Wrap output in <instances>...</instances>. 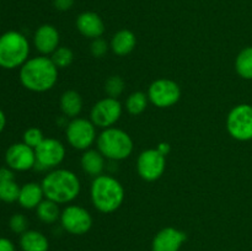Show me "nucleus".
Here are the masks:
<instances>
[{"instance_id":"obj_1","label":"nucleus","mask_w":252,"mask_h":251,"mask_svg":"<svg viewBox=\"0 0 252 251\" xmlns=\"http://www.w3.org/2000/svg\"><path fill=\"white\" fill-rule=\"evenodd\" d=\"M58 68L46 56L27 59L20 68V81L25 89L33 93H46L56 85Z\"/></svg>"},{"instance_id":"obj_2","label":"nucleus","mask_w":252,"mask_h":251,"mask_svg":"<svg viewBox=\"0 0 252 251\" xmlns=\"http://www.w3.org/2000/svg\"><path fill=\"white\" fill-rule=\"evenodd\" d=\"M41 185L44 197L58 204L73 202L81 189L78 175L66 169L52 170L43 177Z\"/></svg>"},{"instance_id":"obj_3","label":"nucleus","mask_w":252,"mask_h":251,"mask_svg":"<svg viewBox=\"0 0 252 251\" xmlns=\"http://www.w3.org/2000/svg\"><path fill=\"white\" fill-rule=\"evenodd\" d=\"M91 202L98 212L113 213L125 201V188L122 184L110 175H98L94 179L90 188Z\"/></svg>"},{"instance_id":"obj_4","label":"nucleus","mask_w":252,"mask_h":251,"mask_svg":"<svg viewBox=\"0 0 252 251\" xmlns=\"http://www.w3.org/2000/svg\"><path fill=\"white\" fill-rule=\"evenodd\" d=\"M30 43L17 31H7L0 36V66L4 69L21 68L29 59Z\"/></svg>"},{"instance_id":"obj_5","label":"nucleus","mask_w":252,"mask_h":251,"mask_svg":"<svg viewBox=\"0 0 252 251\" xmlns=\"http://www.w3.org/2000/svg\"><path fill=\"white\" fill-rule=\"evenodd\" d=\"M96 142L98 152L105 157L115 161L129 157L134 148L130 135L123 129L116 127L103 129L98 134Z\"/></svg>"},{"instance_id":"obj_6","label":"nucleus","mask_w":252,"mask_h":251,"mask_svg":"<svg viewBox=\"0 0 252 251\" xmlns=\"http://www.w3.org/2000/svg\"><path fill=\"white\" fill-rule=\"evenodd\" d=\"M226 130L234 139L248 142L252 139V106L240 103L234 106L226 116Z\"/></svg>"},{"instance_id":"obj_7","label":"nucleus","mask_w":252,"mask_h":251,"mask_svg":"<svg viewBox=\"0 0 252 251\" xmlns=\"http://www.w3.org/2000/svg\"><path fill=\"white\" fill-rule=\"evenodd\" d=\"M69 145L76 150H88L97 139L96 126L91 120L76 117L68 123L65 129Z\"/></svg>"},{"instance_id":"obj_8","label":"nucleus","mask_w":252,"mask_h":251,"mask_svg":"<svg viewBox=\"0 0 252 251\" xmlns=\"http://www.w3.org/2000/svg\"><path fill=\"white\" fill-rule=\"evenodd\" d=\"M148 98L159 108H167L176 105L181 98V89L171 79H157L148 89Z\"/></svg>"},{"instance_id":"obj_9","label":"nucleus","mask_w":252,"mask_h":251,"mask_svg":"<svg viewBox=\"0 0 252 251\" xmlns=\"http://www.w3.org/2000/svg\"><path fill=\"white\" fill-rule=\"evenodd\" d=\"M166 169V157L158 149H147L137 159V171L144 181L153 182L159 180Z\"/></svg>"},{"instance_id":"obj_10","label":"nucleus","mask_w":252,"mask_h":251,"mask_svg":"<svg viewBox=\"0 0 252 251\" xmlns=\"http://www.w3.org/2000/svg\"><path fill=\"white\" fill-rule=\"evenodd\" d=\"M91 122L98 128L113 127L122 116V105L117 98L105 97L95 103L91 108Z\"/></svg>"},{"instance_id":"obj_11","label":"nucleus","mask_w":252,"mask_h":251,"mask_svg":"<svg viewBox=\"0 0 252 251\" xmlns=\"http://www.w3.org/2000/svg\"><path fill=\"white\" fill-rule=\"evenodd\" d=\"M61 224L69 234L84 235L93 226V217L84 207L71 204L62 211Z\"/></svg>"},{"instance_id":"obj_12","label":"nucleus","mask_w":252,"mask_h":251,"mask_svg":"<svg viewBox=\"0 0 252 251\" xmlns=\"http://www.w3.org/2000/svg\"><path fill=\"white\" fill-rule=\"evenodd\" d=\"M34 153L37 167L42 170L56 169L65 157V147L56 138H44L43 142L34 148Z\"/></svg>"},{"instance_id":"obj_13","label":"nucleus","mask_w":252,"mask_h":251,"mask_svg":"<svg viewBox=\"0 0 252 251\" xmlns=\"http://www.w3.org/2000/svg\"><path fill=\"white\" fill-rule=\"evenodd\" d=\"M7 166L15 171H27L36 166V153L33 148L22 143L10 145L5 154Z\"/></svg>"},{"instance_id":"obj_14","label":"nucleus","mask_w":252,"mask_h":251,"mask_svg":"<svg viewBox=\"0 0 252 251\" xmlns=\"http://www.w3.org/2000/svg\"><path fill=\"white\" fill-rule=\"evenodd\" d=\"M186 239V233L174 226H166L154 236L152 251H180Z\"/></svg>"},{"instance_id":"obj_15","label":"nucleus","mask_w":252,"mask_h":251,"mask_svg":"<svg viewBox=\"0 0 252 251\" xmlns=\"http://www.w3.org/2000/svg\"><path fill=\"white\" fill-rule=\"evenodd\" d=\"M59 32L53 25H42L36 30L33 44L42 56L52 54L59 47Z\"/></svg>"},{"instance_id":"obj_16","label":"nucleus","mask_w":252,"mask_h":251,"mask_svg":"<svg viewBox=\"0 0 252 251\" xmlns=\"http://www.w3.org/2000/svg\"><path fill=\"white\" fill-rule=\"evenodd\" d=\"M76 29L84 37L95 39L103 34L105 24L96 12L85 11L81 12L76 19Z\"/></svg>"},{"instance_id":"obj_17","label":"nucleus","mask_w":252,"mask_h":251,"mask_svg":"<svg viewBox=\"0 0 252 251\" xmlns=\"http://www.w3.org/2000/svg\"><path fill=\"white\" fill-rule=\"evenodd\" d=\"M43 197L44 193L42 185L37 184V182H29V184H25L20 188L17 202H19L22 208L33 209L37 208L38 204L43 201Z\"/></svg>"},{"instance_id":"obj_18","label":"nucleus","mask_w":252,"mask_h":251,"mask_svg":"<svg viewBox=\"0 0 252 251\" xmlns=\"http://www.w3.org/2000/svg\"><path fill=\"white\" fill-rule=\"evenodd\" d=\"M137 46V37L129 30H121L113 34L111 39V49L116 56L125 57L132 53Z\"/></svg>"},{"instance_id":"obj_19","label":"nucleus","mask_w":252,"mask_h":251,"mask_svg":"<svg viewBox=\"0 0 252 251\" xmlns=\"http://www.w3.org/2000/svg\"><path fill=\"white\" fill-rule=\"evenodd\" d=\"M19 185L16 184L11 169H1L0 174V201L12 203L17 201L20 193Z\"/></svg>"},{"instance_id":"obj_20","label":"nucleus","mask_w":252,"mask_h":251,"mask_svg":"<svg viewBox=\"0 0 252 251\" xmlns=\"http://www.w3.org/2000/svg\"><path fill=\"white\" fill-rule=\"evenodd\" d=\"M80 162L84 172L94 177L102 175L103 169H105V157L98 150H85L81 155Z\"/></svg>"},{"instance_id":"obj_21","label":"nucleus","mask_w":252,"mask_h":251,"mask_svg":"<svg viewBox=\"0 0 252 251\" xmlns=\"http://www.w3.org/2000/svg\"><path fill=\"white\" fill-rule=\"evenodd\" d=\"M22 251H48L49 243L44 234L37 230H27L20 236Z\"/></svg>"},{"instance_id":"obj_22","label":"nucleus","mask_w":252,"mask_h":251,"mask_svg":"<svg viewBox=\"0 0 252 251\" xmlns=\"http://www.w3.org/2000/svg\"><path fill=\"white\" fill-rule=\"evenodd\" d=\"M59 105H61V110L64 116L76 118L83 110V98H81L80 94L76 91L68 90L62 94Z\"/></svg>"},{"instance_id":"obj_23","label":"nucleus","mask_w":252,"mask_h":251,"mask_svg":"<svg viewBox=\"0 0 252 251\" xmlns=\"http://www.w3.org/2000/svg\"><path fill=\"white\" fill-rule=\"evenodd\" d=\"M36 213L39 220L46 224H52L61 219L62 212L59 209L58 203L46 198L38 204V207L36 208Z\"/></svg>"},{"instance_id":"obj_24","label":"nucleus","mask_w":252,"mask_h":251,"mask_svg":"<svg viewBox=\"0 0 252 251\" xmlns=\"http://www.w3.org/2000/svg\"><path fill=\"white\" fill-rule=\"evenodd\" d=\"M235 70L240 78L252 80V46L239 52L235 59Z\"/></svg>"},{"instance_id":"obj_25","label":"nucleus","mask_w":252,"mask_h":251,"mask_svg":"<svg viewBox=\"0 0 252 251\" xmlns=\"http://www.w3.org/2000/svg\"><path fill=\"white\" fill-rule=\"evenodd\" d=\"M148 101L149 98H148L147 94H144L143 91H134L128 96L127 101H126V108H127L128 113H130L132 116H138L147 110Z\"/></svg>"},{"instance_id":"obj_26","label":"nucleus","mask_w":252,"mask_h":251,"mask_svg":"<svg viewBox=\"0 0 252 251\" xmlns=\"http://www.w3.org/2000/svg\"><path fill=\"white\" fill-rule=\"evenodd\" d=\"M51 59L53 61L54 65L58 69L68 68L74 61V53L68 47H58L56 51L52 53Z\"/></svg>"},{"instance_id":"obj_27","label":"nucleus","mask_w":252,"mask_h":251,"mask_svg":"<svg viewBox=\"0 0 252 251\" xmlns=\"http://www.w3.org/2000/svg\"><path fill=\"white\" fill-rule=\"evenodd\" d=\"M126 88L125 80L120 75H112L106 80L105 91L108 97L117 98L123 94Z\"/></svg>"},{"instance_id":"obj_28","label":"nucleus","mask_w":252,"mask_h":251,"mask_svg":"<svg viewBox=\"0 0 252 251\" xmlns=\"http://www.w3.org/2000/svg\"><path fill=\"white\" fill-rule=\"evenodd\" d=\"M44 139V135L39 128L31 127L24 133V143L31 148H37Z\"/></svg>"},{"instance_id":"obj_29","label":"nucleus","mask_w":252,"mask_h":251,"mask_svg":"<svg viewBox=\"0 0 252 251\" xmlns=\"http://www.w3.org/2000/svg\"><path fill=\"white\" fill-rule=\"evenodd\" d=\"M9 226L14 233L16 234H24L27 231V226H29V220L24 214H14L9 220Z\"/></svg>"},{"instance_id":"obj_30","label":"nucleus","mask_w":252,"mask_h":251,"mask_svg":"<svg viewBox=\"0 0 252 251\" xmlns=\"http://www.w3.org/2000/svg\"><path fill=\"white\" fill-rule=\"evenodd\" d=\"M108 48H110V46H108L107 42L101 38V37H98V38L93 39V42H91L90 52L95 58H102L108 52Z\"/></svg>"},{"instance_id":"obj_31","label":"nucleus","mask_w":252,"mask_h":251,"mask_svg":"<svg viewBox=\"0 0 252 251\" xmlns=\"http://www.w3.org/2000/svg\"><path fill=\"white\" fill-rule=\"evenodd\" d=\"M54 7L59 11H68L74 5V0H54Z\"/></svg>"},{"instance_id":"obj_32","label":"nucleus","mask_w":252,"mask_h":251,"mask_svg":"<svg viewBox=\"0 0 252 251\" xmlns=\"http://www.w3.org/2000/svg\"><path fill=\"white\" fill-rule=\"evenodd\" d=\"M0 251H16L11 240L6 238H0Z\"/></svg>"},{"instance_id":"obj_33","label":"nucleus","mask_w":252,"mask_h":251,"mask_svg":"<svg viewBox=\"0 0 252 251\" xmlns=\"http://www.w3.org/2000/svg\"><path fill=\"white\" fill-rule=\"evenodd\" d=\"M157 149L158 152L161 153L164 157H166V155L170 153V150H171V147H170L169 143H160V144L157 147Z\"/></svg>"},{"instance_id":"obj_34","label":"nucleus","mask_w":252,"mask_h":251,"mask_svg":"<svg viewBox=\"0 0 252 251\" xmlns=\"http://www.w3.org/2000/svg\"><path fill=\"white\" fill-rule=\"evenodd\" d=\"M5 125H6V117H5V113L0 110V133L4 130Z\"/></svg>"},{"instance_id":"obj_35","label":"nucleus","mask_w":252,"mask_h":251,"mask_svg":"<svg viewBox=\"0 0 252 251\" xmlns=\"http://www.w3.org/2000/svg\"><path fill=\"white\" fill-rule=\"evenodd\" d=\"M0 174H1V169H0Z\"/></svg>"}]
</instances>
